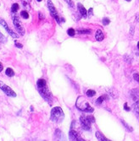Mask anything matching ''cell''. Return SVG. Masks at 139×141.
I'll list each match as a JSON object with an SVG mask.
<instances>
[{
  "instance_id": "1",
  "label": "cell",
  "mask_w": 139,
  "mask_h": 141,
  "mask_svg": "<svg viewBox=\"0 0 139 141\" xmlns=\"http://www.w3.org/2000/svg\"><path fill=\"white\" fill-rule=\"evenodd\" d=\"M37 90H38L39 93L42 96V97L49 104H50V105L52 104L53 96L47 86V82H46V80H43V79L38 80L37 82Z\"/></svg>"
},
{
  "instance_id": "2",
  "label": "cell",
  "mask_w": 139,
  "mask_h": 141,
  "mask_svg": "<svg viewBox=\"0 0 139 141\" xmlns=\"http://www.w3.org/2000/svg\"><path fill=\"white\" fill-rule=\"evenodd\" d=\"M75 106L77 109H79L80 111H84V112H93L94 109L92 106L89 105L88 101H87L84 96H79L76 100L75 102Z\"/></svg>"
},
{
  "instance_id": "3",
  "label": "cell",
  "mask_w": 139,
  "mask_h": 141,
  "mask_svg": "<svg viewBox=\"0 0 139 141\" xmlns=\"http://www.w3.org/2000/svg\"><path fill=\"white\" fill-rule=\"evenodd\" d=\"M65 115L63 112V110L59 106H55L51 110V115H50V119L54 123H59L64 120Z\"/></svg>"
},
{
  "instance_id": "4",
  "label": "cell",
  "mask_w": 139,
  "mask_h": 141,
  "mask_svg": "<svg viewBox=\"0 0 139 141\" xmlns=\"http://www.w3.org/2000/svg\"><path fill=\"white\" fill-rule=\"evenodd\" d=\"M0 89L4 92L5 94L7 95L8 96H10V97H16V94L15 92L12 90L10 87H8V85H5L3 82L0 81Z\"/></svg>"
},
{
  "instance_id": "5",
  "label": "cell",
  "mask_w": 139,
  "mask_h": 141,
  "mask_svg": "<svg viewBox=\"0 0 139 141\" xmlns=\"http://www.w3.org/2000/svg\"><path fill=\"white\" fill-rule=\"evenodd\" d=\"M48 7H49V11H50L51 15L55 19V20L58 22V24H60V20H59V15H58L57 10H56L55 7L54 6V4H53L51 0H49V1H48Z\"/></svg>"
},
{
  "instance_id": "6",
  "label": "cell",
  "mask_w": 139,
  "mask_h": 141,
  "mask_svg": "<svg viewBox=\"0 0 139 141\" xmlns=\"http://www.w3.org/2000/svg\"><path fill=\"white\" fill-rule=\"evenodd\" d=\"M14 25H15V29L17 30V31L19 32L20 35H21V36L25 35V29L23 28L20 20H19L17 17H15V18H14Z\"/></svg>"
},
{
  "instance_id": "7",
  "label": "cell",
  "mask_w": 139,
  "mask_h": 141,
  "mask_svg": "<svg viewBox=\"0 0 139 141\" xmlns=\"http://www.w3.org/2000/svg\"><path fill=\"white\" fill-rule=\"evenodd\" d=\"M80 123L82 125V128L86 131H90L91 130V123L87 120L86 117L82 116L80 118Z\"/></svg>"
},
{
  "instance_id": "8",
  "label": "cell",
  "mask_w": 139,
  "mask_h": 141,
  "mask_svg": "<svg viewBox=\"0 0 139 141\" xmlns=\"http://www.w3.org/2000/svg\"><path fill=\"white\" fill-rule=\"evenodd\" d=\"M0 25H3V27L5 29V30H6V31L8 32V33L9 34V35L11 36L13 38H19V35H17V34L15 33L13 30H10L9 27L8 26V24H7L6 22H5L4 20H3V19H1V18H0Z\"/></svg>"
},
{
  "instance_id": "9",
  "label": "cell",
  "mask_w": 139,
  "mask_h": 141,
  "mask_svg": "<svg viewBox=\"0 0 139 141\" xmlns=\"http://www.w3.org/2000/svg\"><path fill=\"white\" fill-rule=\"evenodd\" d=\"M69 138L70 140H73V141H83L84 140L77 132H75V130H72V129L70 130L69 133Z\"/></svg>"
},
{
  "instance_id": "10",
  "label": "cell",
  "mask_w": 139,
  "mask_h": 141,
  "mask_svg": "<svg viewBox=\"0 0 139 141\" xmlns=\"http://www.w3.org/2000/svg\"><path fill=\"white\" fill-rule=\"evenodd\" d=\"M77 7H78V9H79V11H80V14L82 15V16L83 17V18H87V11L85 8V7L82 4H81V3H78V4H77Z\"/></svg>"
},
{
  "instance_id": "11",
  "label": "cell",
  "mask_w": 139,
  "mask_h": 141,
  "mask_svg": "<svg viewBox=\"0 0 139 141\" xmlns=\"http://www.w3.org/2000/svg\"><path fill=\"white\" fill-rule=\"evenodd\" d=\"M131 96L135 101H139V89H133V90H131Z\"/></svg>"
},
{
  "instance_id": "12",
  "label": "cell",
  "mask_w": 139,
  "mask_h": 141,
  "mask_svg": "<svg viewBox=\"0 0 139 141\" xmlns=\"http://www.w3.org/2000/svg\"><path fill=\"white\" fill-rule=\"evenodd\" d=\"M95 38L98 42H101L104 39V32L102 31V30H98L96 31V34H95Z\"/></svg>"
},
{
  "instance_id": "13",
  "label": "cell",
  "mask_w": 139,
  "mask_h": 141,
  "mask_svg": "<svg viewBox=\"0 0 139 141\" xmlns=\"http://www.w3.org/2000/svg\"><path fill=\"white\" fill-rule=\"evenodd\" d=\"M133 110H134L137 117H138L139 119V101H135V103L133 104Z\"/></svg>"
},
{
  "instance_id": "14",
  "label": "cell",
  "mask_w": 139,
  "mask_h": 141,
  "mask_svg": "<svg viewBox=\"0 0 139 141\" xmlns=\"http://www.w3.org/2000/svg\"><path fill=\"white\" fill-rule=\"evenodd\" d=\"M95 135H96V137H97V139L98 140H101V141H109V140H108L106 137H104V135H103L102 134L100 133V132H96Z\"/></svg>"
},
{
  "instance_id": "15",
  "label": "cell",
  "mask_w": 139,
  "mask_h": 141,
  "mask_svg": "<svg viewBox=\"0 0 139 141\" xmlns=\"http://www.w3.org/2000/svg\"><path fill=\"white\" fill-rule=\"evenodd\" d=\"M5 74H6V75H8V77H13L14 75H15V72H14V70L10 68H7L6 71H5Z\"/></svg>"
},
{
  "instance_id": "16",
  "label": "cell",
  "mask_w": 139,
  "mask_h": 141,
  "mask_svg": "<svg viewBox=\"0 0 139 141\" xmlns=\"http://www.w3.org/2000/svg\"><path fill=\"white\" fill-rule=\"evenodd\" d=\"M77 33L79 34H92V30H86V29H82V30H78Z\"/></svg>"
},
{
  "instance_id": "17",
  "label": "cell",
  "mask_w": 139,
  "mask_h": 141,
  "mask_svg": "<svg viewBox=\"0 0 139 141\" xmlns=\"http://www.w3.org/2000/svg\"><path fill=\"white\" fill-rule=\"evenodd\" d=\"M113 90H114V89H110L109 91V94L111 96V97L114 98V99H115V98L118 96V93L115 91V90H114V91H113Z\"/></svg>"
},
{
  "instance_id": "18",
  "label": "cell",
  "mask_w": 139,
  "mask_h": 141,
  "mask_svg": "<svg viewBox=\"0 0 139 141\" xmlns=\"http://www.w3.org/2000/svg\"><path fill=\"white\" fill-rule=\"evenodd\" d=\"M96 95V91L93 90H88L87 91V96H88V97H92V96H94Z\"/></svg>"
},
{
  "instance_id": "19",
  "label": "cell",
  "mask_w": 139,
  "mask_h": 141,
  "mask_svg": "<svg viewBox=\"0 0 139 141\" xmlns=\"http://www.w3.org/2000/svg\"><path fill=\"white\" fill-rule=\"evenodd\" d=\"M104 99H105V96H101L100 97H98L97 99V101H96V103H97L98 105H101L103 101H104Z\"/></svg>"
},
{
  "instance_id": "20",
  "label": "cell",
  "mask_w": 139,
  "mask_h": 141,
  "mask_svg": "<svg viewBox=\"0 0 139 141\" xmlns=\"http://www.w3.org/2000/svg\"><path fill=\"white\" fill-rule=\"evenodd\" d=\"M18 9H19V4L18 3H14V4L12 5V7H11L12 12H13V13H15V12H16Z\"/></svg>"
},
{
  "instance_id": "21",
  "label": "cell",
  "mask_w": 139,
  "mask_h": 141,
  "mask_svg": "<svg viewBox=\"0 0 139 141\" xmlns=\"http://www.w3.org/2000/svg\"><path fill=\"white\" fill-rule=\"evenodd\" d=\"M67 34L70 36V37H74L75 34V30H74L73 28H70L67 30Z\"/></svg>"
},
{
  "instance_id": "22",
  "label": "cell",
  "mask_w": 139,
  "mask_h": 141,
  "mask_svg": "<svg viewBox=\"0 0 139 141\" xmlns=\"http://www.w3.org/2000/svg\"><path fill=\"white\" fill-rule=\"evenodd\" d=\"M20 15L22 16V18H24V19H28L29 18V14L27 13L26 11H21V13H20Z\"/></svg>"
},
{
  "instance_id": "23",
  "label": "cell",
  "mask_w": 139,
  "mask_h": 141,
  "mask_svg": "<svg viewBox=\"0 0 139 141\" xmlns=\"http://www.w3.org/2000/svg\"><path fill=\"white\" fill-rule=\"evenodd\" d=\"M121 123H122V124L124 125V126L126 127V128H127V129H128V131H131H131H132V130H133V128H131V127H130L129 125H128L127 123H126V122H124V121H123V120H121Z\"/></svg>"
},
{
  "instance_id": "24",
  "label": "cell",
  "mask_w": 139,
  "mask_h": 141,
  "mask_svg": "<svg viewBox=\"0 0 139 141\" xmlns=\"http://www.w3.org/2000/svg\"><path fill=\"white\" fill-rule=\"evenodd\" d=\"M6 42H7V39L5 38L4 36L0 32V43H5Z\"/></svg>"
},
{
  "instance_id": "25",
  "label": "cell",
  "mask_w": 139,
  "mask_h": 141,
  "mask_svg": "<svg viewBox=\"0 0 139 141\" xmlns=\"http://www.w3.org/2000/svg\"><path fill=\"white\" fill-rule=\"evenodd\" d=\"M102 22H103V25H108L109 23H110V20H109V18H104Z\"/></svg>"
},
{
  "instance_id": "26",
  "label": "cell",
  "mask_w": 139,
  "mask_h": 141,
  "mask_svg": "<svg viewBox=\"0 0 139 141\" xmlns=\"http://www.w3.org/2000/svg\"><path fill=\"white\" fill-rule=\"evenodd\" d=\"M124 58H125V60L129 63H131V62H132V58H131V57L128 56V55H126V56L124 57Z\"/></svg>"
},
{
  "instance_id": "27",
  "label": "cell",
  "mask_w": 139,
  "mask_h": 141,
  "mask_svg": "<svg viewBox=\"0 0 139 141\" xmlns=\"http://www.w3.org/2000/svg\"><path fill=\"white\" fill-rule=\"evenodd\" d=\"M65 1L66 2V3H68V5H69L70 7H71V8H74V3H73V1L72 0H65Z\"/></svg>"
},
{
  "instance_id": "28",
  "label": "cell",
  "mask_w": 139,
  "mask_h": 141,
  "mask_svg": "<svg viewBox=\"0 0 139 141\" xmlns=\"http://www.w3.org/2000/svg\"><path fill=\"white\" fill-rule=\"evenodd\" d=\"M87 120H88V121L90 122L91 123H94V122H95V119H94V118L92 116H87Z\"/></svg>"
},
{
  "instance_id": "29",
  "label": "cell",
  "mask_w": 139,
  "mask_h": 141,
  "mask_svg": "<svg viewBox=\"0 0 139 141\" xmlns=\"http://www.w3.org/2000/svg\"><path fill=\"white\" fill-rule=\"evenodd\" d=\"M133 79H134L137 82L139 83V74H137V73L133 74Z\"/></svg>"
},
{
  "instance_id": "30",
  "label": "cell",
  "mask_w": 139,
  "mask_h": 141,
  "mask_svg": "<svg viewBox=\"0 0 139 141\" xmlns=\"http://www.w3.org/2000/svg\"><path fill=\"white\" fill-rule=\"evenodd\" d=\"M55 135L57 136V139H59V140H60V135H61V132L59 131V129H56L55 131Z\"/></svg>"
},
{
  "instance_id": "31",
  "label": "cell",
  "mask_w": 139,
  "mask_h": 141,
  "mask_svg": "<svg viewBox=\"0 0 139 141\" xmlns=\"http://www.w3.org/2000/svg\"><path fill=\"white\" fill-rule=\"evenodd\" d=\"M124 109L126 110V111H131V108H130L129 106H127V103H125V104H124Z\"/></svg>"
},
{
  "instance_id": "32",
  "label": "cell",
  "mask_w": 139,
  "mask_h": 141,
  "mask_svg": "<svg viewBox=\"0 0 139 141\" xmlns=\"http://www.w3.org/2000/svg\"><path fill=\"white\" fill-rule=\"evenodd\" d=\"M15 47H19V48H22V47H23V46H22L20 43H19V42H15Z\"/></svg>"
},
{
  "instance_id": "33",
  "label": "cell",
  "mask_w": 139,
  "mask_h": 141,
  "mask_svg": "<svg viewBox=\"0 0 139 141\" xmlns=\"http://www.w3.org/2000/svg\"><path fill=\"white\" fill-rule=\"evenodd\" d=\"M92 11H93L92 8H89L88 11H87V13H88V15H93V12H92Z\"/></svg>"
},
{
  "instance_id": "34",
  "label": "cell",
  "mask_w": 139,
  "mask_h": 141,
  "mask_svg": "<svg viewBox=\"0 0 139 141\" xmlns=\"http://www.w3.org/2000/svg\"><path fill=\"white\" fill-rule=\"evenodd\" d=\"M21 1H22V3H23L24 6H27V5H28V3H29L28 0H21Z\"/></svg>"
},
{
  "instance_id": "35",
  "label": "cell",
  "mask_w": 139,
  "mask_h": 141,
  "mask_svg": "<svg viewBox=\"0 0 139 141\" xmlns=\"http://www.w3.org/2000/svg\"><path fill=\"white\" fill-rule=\"evenodd\" d=\"M130 34H131V35L134 34V27H131V28L130 29Z\"/></svg>"
},
{
  "instance_id": "36",
  "label": "cell",
  "mask_w": 139,
  "mask_h": 141,
  "mask_svg": "<svg viewBox=\"0 0 139 141\" xmlns=\"http://www.w3.org/2000/svg\"><path fill=\"white\" fill-rule=\"evenodd\" d=\"M39 19H40V20H42V19H43V15H42V13H39Z\"/></svg>"
},
{
  "instance_id": "37",
  "label": "cell",
  "mask_w": 139,
  "mask_h": 141,
  "mask_svg": "<svg viewBox=\"0 0 139 141\" xmlns=\"http://www.w3.org/2000/svg\"><path fill=\"white\" fill-rule=\"evenodd\" d=\"M136 20H137V21L139 22V13L137 14V15H136Z\"/></svg>"
},
{
  "instance_id": "38",
  "label": "cell",
  "mask_w": 139,
  "mask_h": 141,
  "mask_svg": "<svg viewBox=\"0 0 139 141\" xmlns=\"http://www.w3.org/2000/svg\"><path fill=\"white\" fill-rule=\"evenodd\" d=\"M3 69V64L0 63V72H2V70Z\"/></svg>"
},
{
  "instance_id": "39",
  "label": "cell",
  "mask_w": 139,
  "mask_h": 141,
  "mask_svg": "<svg viewBox=\"0 0 139 141\" xmlns=\"http://www.w3.org/2000/svg\"><path fill=\"white\" fill-rule=\"evenodd\" d=\"M138 49H139V42H138Z\"/></svg>"
},
{
  "instance_id": "40",
  "label": "cell",
  "mask_w": 139,
  "mask_h": 141,
  "mask_svg": "<svg viewBox=\"0 0 139 141\" xmlns=\"http://www.w3.org/2000/svg\"><path fill=\"white\" fill-rule=\"evenodd\" d=\"M126 1H127V2H131V0H126Z\"/></svg>"
},
{
  "instance_id": "41",
  "label": "cell",
  "mask_w": 139,
  "mask_h": 141,
  "mask_svg": "<svg viewBox=\"0 0 139 141\" xmlns=\"http://www.w3.org/2000/svg\"><path fill=\"white\" fill-rule=\"evenodd\" d=\"M37 2H41L42 0H37Z\"/></svg>"
},
{
  "instance_id": "42",
  "label": "cell",
  "mask_w": 139,
  "mask_h": 141,
  "mask_svg": "<svg viewBox=\"0 0 139 141\" xmlns=\"http://www.w3.org/2000/svg\"><path fill=\"white\" fill-rule=\"evenodd\" d=\"M137 55H139V52H137Z\"/></svg>"
}]
</instances>
